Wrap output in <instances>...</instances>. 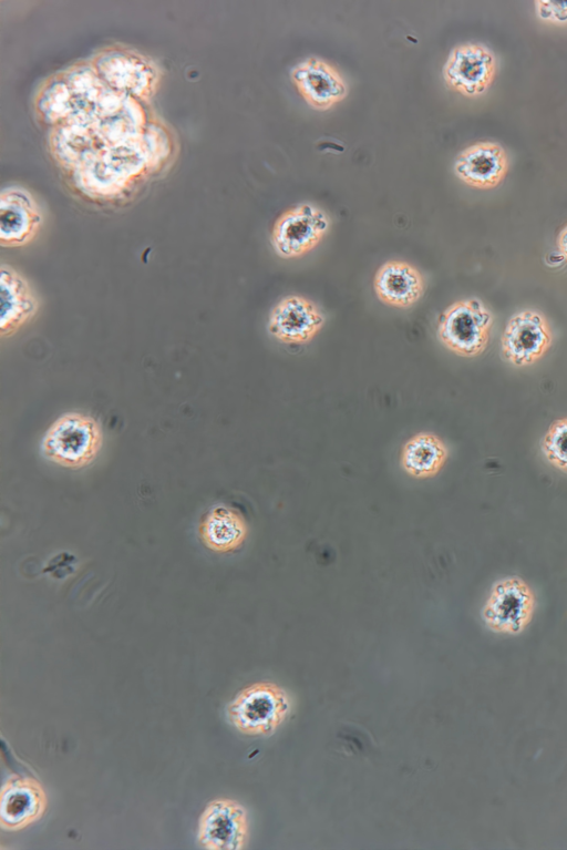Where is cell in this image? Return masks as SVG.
<instances>
[{"instance_id": "obj_7", "label": "cell", "mask_w": 567, "mask_h": 850, "mask_svg": "<svg viewBox=\"0 0 567 850\" xmlns=\"http://www.w3.org/2000/svg\"><path fill=\"white\" fill-rule=\"evenodd\" d=\"M248 838L247 811L234 799L209 801L198 819L197 839L209 850H239Z\"/></svg>"}, {"instance_id": "obj_4", "label": "cell", "mask_w": 567, "mask_h": 850, "mask_svg": "<svg viewBox=\"0 0 567 850\" xmlns=\"http://www.w3.org/2000/svg\"><path fill=\"white\" fill-rule=\"evenodd\" d=\"M493 316L477 298L451 304L440 316L436 335L440 342L461 357L482 354L489 340Z\"/></svg>"}, {"instance_id": "obj_16", "label": "cell", "mask_w": 567, "mask_h": 850, "mask_svg": "<svg viewBox=\"0 0 567 850\" xmlns=\"http://www.w3.org/2000/svg\"><path fill=\"white\" fill-rule=\"evenodd\" d=\"M507 167L505 151L493 142H480L465 149L454 165L457 176L477 188L498 185L506 175Z\"/></svg>"}, {"instance_id": "obj_10", "label": "cell", "mask_w": 567, "mask_h": 850, "mask_svg": "<svg viewBox=\"0 0 567 850\" xmlns=\"http://www.w3.org/2000/svg\"><path fill=\"white\" fill-rule=\"evenodd\" d=\"M42 225V215L33 195L19 185L0 192V246L18 248L31 243Z\"/></svg>"}, {"instance_id": "obj_15", "label": "cell", "mask_w": 567, "mask_h": 850, "mask_svg": "<svg viewBox=\"0 0 567 850\" xmlns=\"http://www.w3.org/2000/svg\"><path fill=\"white\" fill-rule=\"evenodd\" d=\"M373 289L383 304L405 309L416 304L424 293L420 270L404 260H388L375 272Z\"/></svg>"}, {"instance_id": "obj_18", "label": "cell", "mask_w": 567, "mask_h": 850, "mask_svg": "<svg viewBox=\"0 0 567 850\" xmlns=\"http://www.w3.org/2000/svg\"><path fill=\"white\" fill-rule=\"evenodd\" d=\"M443 440L432 432H419L402 447L400 463L411 477L426 479L437 474L447 459Z\"/></svg>"}, {"instance_id": "obj_17", "label": "cell", "mask_w": 567, "mask_h": 850, "mask_svg": "<svg viewBox=\"0 0 567 850\" xmlns=\"http://www.w3.org/2000/svg\"><path fill=\"white\" fill-rule=\"evenodd\" d=\"M248 533L243 515L235 509L219 504L204 516L199 534L204 544L215 552H229L239 547Z\"/></svg>"}, {"instance_id": "obj_3", "label": "cell", "mask_w": 567, "mask_h": 850, "mask_svg": "<svg viewBox=\"0 0 567 850\" xmlns=\"http://www.w3.org/2000/svg\"><path fill=\"white\" fill-rule=\"evenodd\" d=\"M290 698L286 690L269 682L241 689L227 707L228 719L241 734L271 735L287 718Z\"/></svg>"}, {"instance_id": "obj_11", "label": "cell", "mask_w": 567, "mask_h": 850, "mask_svg": "<svg viewBox=\"0 0 567 850\" xmlns=\"http://www.w3.org/2000/svg\"><path fill=\"white\" fill-rule=\"evenodd\" d=\"M496 72L493 53L482 44L466 43L452 50L444 65L446 83L466 96L483 93Z\"/></svg>"}, {"instance_id": "obj_9", "label": "cell", "mask_w": 567, "mask_h": 850, "mask_svg": "<svg viewBox=\"0 0 567 850\" xmlns=\"http://www.w3.org/2000/svg\"><path fill=\"white\" fill-rule=\"evenodd\" d=\"M323 325L324 316L312 300L290 294L271 308L267 329L279 342L305 345L317 336Z\"/></svg>"}, {"instance_id": "obj_8", "label": "cell", "mask_w": 567, "mask_h": 850, "mask_svg": "<svg viewBox=\"0 0 567 850\" xmlns=\"http://www.w3.org/2000/svg\"><path fill=\"white\" fill-rule=\"evenodd\" d=\"M551 330L546 317L533 309L515 314L502 336V354L516 367L536 362L551 344Z\"/></svg>"}, {"instance_id": "obj_20", "label": "cell", "mask_w": 567, "mask_h": 850, "mask_svg": "<svg viewBox=\"0 0 567 850\" xmlns=\"http://www.w3.org/2000/svg\"><path fill=\"white\" fill-rule=\"evenodd\" d=\"M536 6L540 19L556 23L567 21V2L537 1Z\"/></svg>"}, {"instance_id": "obj_2", "label": "cell", "mask_w": 567, "mask_h": 850, "mask_svg": "<svg viewBox=\"0 0 567 850\" xmlns=\"http://www.w3.org/2000/svg\"><path fill=\"white\" fill-rule=\"evenodd\" d=\"M103 442L100 423L81 412L60 416L45 431L41 451L52 462L70 469L91 464Z\"/></svg>"}, {"instance_id": "obj_21", "label": "cell", "mask_w": 567, "mask_h": 850, "mask_svg": "<svg viewBox=\"0 0 567 850\" xmlns=\"http://www.w3.org/2000/svg\"><path fill=\"white\" fill-rule=\"evenodd\" d=\"M557 245L560 254L567 260V226L560 231L557 237Z\"/></svg>"}, {"instance_id": "obj_5", "label": "cell", "mask_w": 567, "mask_h": 850, "mask_svg": "<svg viewBox=\"0 0 567 850\" xmlns=\"http://www.w3.org/2000/svg\"><path fill=\"white\" fill-rule=\"evenodd\" d=\"M329 227L327 214L311 204H300L282 213L274 224L271 244L282 258L300 257L321 240Z\"/></svg>"}, {"instance_id": "obj_1", "label": "cell", "mask_w": 567, "mask_h": 850, "mask_svg": "<svg viewBox=\"0 0 567 850\" xmlns=\"http://www.w3.org/2000/svg\"><path fill=\"white\" fill-rule=\"evenodd\" d=\"M87 61L100 80L115 92L147 103L158 91L161 68L135 48L113 43L97 49Z\"/></svg>"}, {"instance_id": "obj_19", "label": "cell", "mask_w": 567, "mask_h": 850, "mask_svg": "<svg viewBox=\"0 0 567 850\" xmlns=\"http://www.w3.org/2000/svg\"><path fill=\"white\" fill-rule=\"evenodd\" d=\"M542 451L551 465L567 473V417L550 424L544 436Z\"/></svg>"}, {"instance_id": "obj_12", "label": "cell", "mask_w": 567, "mask_h": 850, "mask_svg": "<svg viewBox=\"0 0 567 850\" xmlns=\"http://www.w3.org/2000/svg\"><path fill=\"white\" fill-rule=\"evenodd\" d=\"M47 805V793L37 779L11 775L1 787L0 826L22 830L43 816Z\"/></svg>"}, {"instance_id": "obj_14", "label": "cell", "mask_w": 567, "mask_h": 850, "mask_svg": "<svg viewBox=\"0 0 567 850\" xmlns=\"http://www.w3.org/2000/svg\"><path fill=\"white\" fill-rule=\"evenodd\" d=\"M291 78L303 99L318 110L331 107L347 93L346 84L337 70L317 58L298 63L291 71Z\"/></svg>"}, {"instance_id": "obj_13", "label": "cell", "mask_w": 567, "mask_h": 850, "mask_svg": "<svg viewBox=\"0 0 567 850\" xmlns=\"http://www.w3.org/2000/svg\"><path fill=\"white\" fill-rule=\"evenodd\" d=\"M38 299L28 280L11 265L0 269V336H13L38 311Z\"/></svg>"}, {"instance_id": "obj_6", "label": "cell", "mask_w": 567, "mask_h": 850, "mask_svg": "<svg viewBox=\"0 0 567 850\" xmlns=\"http://www.w3.org/2000/svg\"><path fill=\"white\" fill-rule=\"evenodd\" d=\"M533 608L534 594L528 584L517 576H508L492 586L483 617L493 631L515 634L529 622Z\"/></svg>"}]
</instances>
